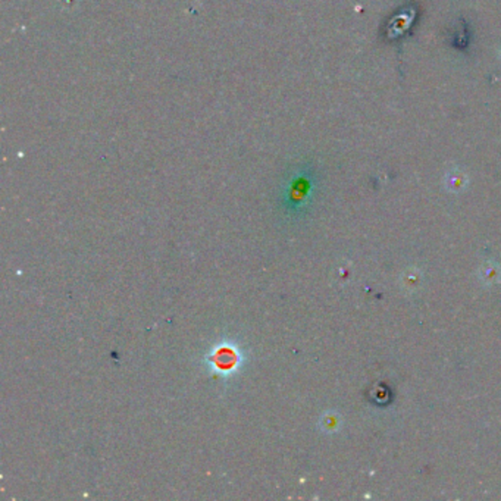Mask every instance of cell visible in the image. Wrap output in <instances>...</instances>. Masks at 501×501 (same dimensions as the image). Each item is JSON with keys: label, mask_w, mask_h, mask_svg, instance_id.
I'll return each mask as SVG.
<instances>
[{"label": "cell", "mask_w": 501, "mask_h": 501, "mask_svg": "<svg viewBox=\"0 0 501 501\" xmlns=\"http://www.w3.org/2000/svg\"><path fill=\"white\" fill-rule=\"evenodd\" d=\"M318 186L316 170L312 165H302L285 184L281 206L287 216L300 218L312 205Z\"/></svg>", "instance_id": "6da1fadb"}, {"label": "cell", "mask_w": 501, "mask_h": 501, "mask_svg": "<svg viewBox=\"0 0 501 501\" xmlns=\"http://www.w3.org/2000/svg\"><path fill=\"white\" fill-rule=\"evenodd\" d=\"M240 356L236 348L232 347H221L216 348L215 355L212 356V361L215 369H218L221 374H227L228 370H232L237 366Z\"/></svg>", "instance_id": "7a4b0ae2"}, {"label": "cell", "mask_w": 501, "mask_h": 501, "mask_svg": "<svg viewBox=\"0 0 501 501\" xmlns=\"http://www.w3.org/2000/svg\"><path fill=\"white\" fill-rule=\"evenodd\" d=\"M443 186L447 191H449V193H453V194L463 193L469 186V177L463 169L453 168L444 175Z\"/></svg>", "instance_id": "3957f363"}, {"label": "cell", "mask_w": 501, "mask_h": 501, "mask_svg": "<svg viewBox=\"0 0 501 501\" xmlns=\"http://www.w3.org/2000/svg\"><path fill=\"white\" fill-rule=\"evenodd\" d=\"M423 281V276L419 269L410 268L404 271L400 276V285L406 293H416L421 289V284Z\"/></svg>", "instance_id": "277c9868"}, {"label": "cell", "mask_w": 501, "mask_h": 501, "mask_svg": "<svg viewBox=\"0 0 501 501\" xmlns=\"http://www.w3.org/2000/svg\"><path fill=\"white\" fill-rule=\"evenodd\" d=\"M478 280L484 285H493L501 280V268L496 262L484 263L478 271Z\"/></svg>", "instance_id": "5b68a950"}, {"label": "cell", "mask_w": 501, "mask_h": 501, "mask_svg": "<svg viewBox=\"0 0 501 501\" xmlns=\"http://www.w3.org/2000/svg\"><path fill=\"white\" fill-rule=\"evenodd\" d=\"M321 423H322V430L325 432H337L338 428H339V425H341V418L338 416L337 413L329 412L322 418Z\"/></svg>", "instance_id": "8992f818"}]
</instances>
